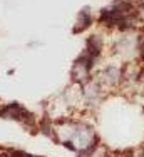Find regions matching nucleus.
I'll return each mask as SVG.
<instances>
[{
	"mask_svg": "<svg viewBox=\"0 0 144 157\" xmlns=\"http://www.w3.org/2000/svg\"><path fill=\"white\" fill-rule=\"evenodd\" d=\"M121 78H122V70L116 69V67H109L104 74L101 75V82L107 87H112V85L119 84Z\"/></svg>",
	"mask_w": 144,
	"mask_h": 157,
	"instance_id": "obj_1",
	"label": "nucleus"
},
{
	"mask_svg": "<svg viewBox=\"0 0 144 157\" xmlns=\"http://www.w3.org/2000/svg\"><path fill=\"white\" fill-rule=\"evenodd\" d=\"M139 48H141V57L144 59V39L141 40V45H139Z\"/></svg>",
	"mask_w": 144,
	"mask_h": 157,
	"instance_id": "obj_2",
	"label": "nucleus"
},
{
	"mask_svg": "<svg viewBox=\"0 0 144 157\" xmlns=\"http://www.w3.org/2000/svg\"><path fill=\"white\" fill-rule=\"evenodd\" d=\"M134 157H144V149H141L139 152H136V154H134Z\"/></svg>",
	"mask_w": 144,
	"mask_h": 157,
	"instance_id": "obj_3",
	"label": "nucleus"
}]
</instances>
